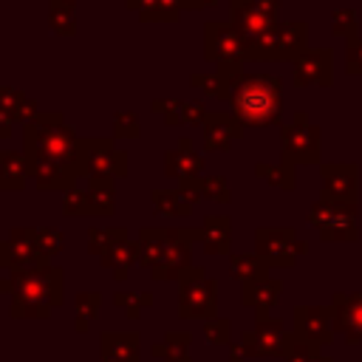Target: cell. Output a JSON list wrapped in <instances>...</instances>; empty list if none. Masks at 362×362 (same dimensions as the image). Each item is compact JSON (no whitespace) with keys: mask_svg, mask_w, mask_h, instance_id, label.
<instances>
[{"mask_svg":"<svg viewBox=\"0 0 362 362\" xmlns=\"http://www.w3.org/2000/svg\"><path fill=\"white\" fill-rule=\"evenodd\" d=\"M25 158L37 189H71L85 175L79 161V136L62 113H37L25 122Z\"/></svg>","mask_w":362,"mask_h":362,"instance_id":"6da1fadb","label":"cell"},{"mask_svg":"<svg viewBox=\"0 0 362 362\" xmlns=\"http://www.w3.org/2000/svg\"><path fill=\"white\" fill-rule=\"evenodd\" d=\"M201 229H153L139 232V263L153 272V280H178L189 269V243Z\"/></svg>","mask_w":362,"mask_h":362,"instance_id":"7a4b0ae2","label":"cell"},{"mask_svg":"<svg viewBox=\"0 0 362 362\" xmlns=\"http://www.w3.org/2000/svg\"><path fill=\"white\" fill-rule=\"evenodd\" d=\"M229 102L240 124H274L280 119V79L272 74H238L229 88Z\"/></svg>","mask_w":362,"mask_h":362,"instance_id":"3957f363","label":"cell"},{"mask_svg":"<svg viewBox=\"0 0 362 362\" xmlns=\"http://www.w3.org/2000/svg\"><path fill=\"white\" fill-rule=\"evenodd\" d=\"M62 280H65V274L59 266L40 263V266L11 272V277L0 280V291L17 294V297H25V300H34V303L54 308L62 303Z\"/></svg>","mask_w":362,"mask_h":362,"instance_id":"277c9868","label":"cell"},{"mask_svg":"<svg viewBox=\"0 0 362 362\" xmlns=\"http://www.w3.org/2000/svg\"><path fill=\"white\" fill-rule=\"evenodd\" d=\"M305 23H274L260 40L246 45V59H297L305 51Z\"/></svg>","mask_w":362,"mask_h":362,"instance_id":"5b68a950","label":"cell"},{"mask_svg":"<svg viewBox=\"0 0 362 362\" xmlns=\"http://www.w3.org/2000/svg\"><path fill=\"white\" fill-rule=\"evenodd\" d=\"M218 303V286L198 266H189L178 277V317L184 320H212Z\"/></svg>","mask_w":362,"mask_h":362,"instance_id":"8992f818","label":"cell"},{"mask_svg":"<svg viewBox=\"0 0 362 362\" xmlns=\"http://www.w3.org/2000/svg\"><path fill=\"white\" fill-rule=\"evenodd\" d=\"M79 161L88 178H122L127 173V153L113 139H79Z\"/></svg>","mask_w":362,"mask_h":362,"instance_id":"52a82bcc","label":"cell"},{"mask_svg":"<svg viewBox=\"0 0 362 362\" xmlns=\"http://www.w3.org/2000/svg\"><path fill=\"white\" fill-rule=\"evenodd\" d=\"M354 212H356V204L320 198L311 206V223L317 226L322 240H356L359 232H356Z\"/></svg>","mask_w":362,"mask_h":362,"instance_id":"ba28073f","label":"cell"},{"mask_svg":"<svg viewBox=\"0 0 362 362\" xmlns=\"http://www.w3.org/2000/svg\"><path fill=\"white\" fill-rule=\"evenodd\" d=\"M204 48H206V59L218 62V68L240 65L246 59V40L232 23H221V20L206 23L204 25Z\"/></svg>","mask_w":362,"mask_h":362,"instance_id":"9c48e42d","label":"cell"},{"mask_svg":"<svg viewBox=\"0 0 362 362\" xmlns=\"http://www.w3.org/2000/svg\"><path fill=\"white\" fill-rule=\"evenodd\" d=\"M294 342L297 337L286 334L280 320L266 317V320H257V325L240 337V351L246 356H288Z\"/></svg>","mask_w":362,"mask_h":362,"instance_id":"30bf717a","label":"cell"},{"mask_svg":"<svg viewBox=\"0 0 362 362\" xmlns=\"http://www.w3.org/2000/svg\"><path fill=\"white\" fill-rule=\"evenodd\" d=\"M229 23L243 34L249 45L274 25L277 0H229Z\"/></svg>","mask_w":362,"mask_h":362,"instance_id":"8fae6325","label":"cell"},{"mask_svg":"<svg viewBox=\"0 0 362 362\" xmlns=\"http://www.w3.org/2000/svg\"><path fill=\"white\" fill-rule=\"evenodd\" d=\"M283 161L288 164H314L320 158V130L308 124L305 113H297L291 124H283Z\"/></svg>","mask_w":362,"mask_h":362,"instance_id":"7c38bea8","label":"cell"},{"mask_svg":"<svg viewBox=\"0 0 362 362\" xmlns=\"http://www.w3.org/2000/svg\"><path fill=\"white\" fill-rule=\"evenodd\" d=\"M257 255L266 266H294V260L305 252V243L297 238L294 229H257Z\"/></svg>","mask_w":362,"mask_h":362,"instance_id":"4fadbf2b","label":"cell"},{"mask_svg":"<svg viewBox=\"0 0 362 362\" xmlns=\"http://www.w3.org/2000/svg\"><path fill=\"white\" fill-rule=\"evenodd\" d=\"M40 263H42V257H40V249L34 240V226L11 229V235L0 243V266L3 269L20 272L28 266H40Z\"/></svg>","mask_w":362,"mask_h":362,"instance_id":"5bb4252c","label":"cell"},{"mask_svg":"<svg viewBox=\"0 0 362 362\" xmlns=\"http://www.w3.org/2000/svg\"><path fill=\"white\" fill-rule=\"evenodd\" d=\"M331 308L303 305L294 311V334L300 342L322 348L325 342H331Z\"/></svg>","mask_w":362,"mask_h":362,"instance_id":"9a60e30c","label":"cell"},{"mask_svg":"<svg viewBox=\"0 0 362 362\" xmlns=\"http://www.w3.org/2000/svg\"><path fill=\"white\" fill-rule=\"evenodd\" d=\"M334 328L345 331L348 345L362 342V294H337L331 305Z\"/></svg>","mask_w":362,"mask_h":362,"instance_id":"2e32d148","label":"cell"},{"mask_svg":"<svg viewBox=\"0 0 362 362\" xmlns=\"http://www.w3.org/2000/svg\"><path fill=\"white\" fill-rule=\"evenodd\" d=\"M294 82L303 88L308 82H320V85H331V51L325 48H311L303 51L294 59Z\"/></svg>","mask_w":362,"mask_h":362,"instance_id":"e0dca14e","label":"cell"},{"mask_svg":"<svg viewBox=\"0 0 362 362\" xmlns=\"http://www.w3.org/2000/svg\"><path fill=\"white\" fill-rule=\"evenodd\" d=\"M322 181H325V195L322 198L356 204V167L354 164H325L322 167Z\"/></svg>","mask_w":362,"mask_h":362,"instance_id":"ac0fdd59","label":"cell"},{"mask_svg":"<svg viewBox=\"0 0 362 362\" xmlns=\"http://www.w3.org/2000/svg\"><path fill=\"white\" fill-rule=\"evenodd\" d=\"M240 133V122L232 113H206L204 119V141L209 150H229Z\"/></svg>","mask_w":362,"mask_h":362,"instance_id":"d6986e66","label":"cell"},{"mask_svg":"<svg viewBox=\"0 0 362 362\" xmlns=\"http://www.w3.org/2000/svg\"><path fill=\"white\" fill-rule=\"evenodd\" d=\"M201 170H204V158L195 153V147H192V141L187 136L178 141L175 150H170L164 156V173L167 175H175L178 181H184V178H201Z\"/></svg>","mask_w":362,"mask_h":362,"instance_id":"ffe728a7","label":"cell"},{"mask_svg":"<svg viewBox=\"0 0 362 362\" xmlns=\"http://www.w3.org/2000/svg\"><path fill=\"white\" fill-rule=\"evenodd\" d=\"M277 297H280V280H274V277L243 283V305L246 308H255L257 311V320H266V314L277 303Z\"/></svg>","mask_w":362,"mask_h":362,"instance_id":"44dd1931","label":"cell"},{"mask_svg":"<svg viewBox=\"0 0 362 362\" xmlns=\"http://www.w3.org/2000/svg\"><path fill=\"white\" fill-rule=\"evenodd\" d=\"M102 362H139V334L136 331H127V334L105 331Z\"/></svg>","mask_w":362,"mask_h":362,"instance_id":"7402d4cb","label":"cell"},{"mask_svg":"<svg viewBox=\"0 0 362 362\" xmlns=\"http://www.w3.org/2000/svg\"><path fill=\"white\" fill-rule=\"evenodd\" d=\"M28 175H31V167H28L25 153H17V150L0 153V187L3 189H20Z\"/></svg>","mask_w":362,"mask_h":362,"instance_id":"603a6c76","label":"cell"},{"mask_svg":"<svg viewBox=\"0 0 362 362\" xmlns=\"http://www.w3.org/2000/svg\"><path fill=\"white\" fill-rule=\"evenodd\" d=\"M229 218L223 215H209L204 221V229H201V240H204V249L209 255H226L229 252Z\"/></svg>","mask_w":362,"mask_h":362,"instance_id":"cb8c5ba5","label":"cell"},{"mask_svg":"<svg viewBox=\"0 0 362 362\" xmlns=\"http://www.w3.org/2000/svg\"><path fill=\"white\" fill-rule=\"evenodd\" d=\"M88 201L93 215H110L116 209V187L113 178H88Z\"/></svg>","mask_w":362,"mask_h":362,"instance_id":"d4e9b609","label":"cell"},{"mask_svg":"<svg viewBox=\"0 0 362 362\" xmlns=\"http://www.w3.org/2000/svg\"><path fill=\"white\" fill-rule=\"evenodd\" d=\"M184 8H192V0H141L136 6L139 20H178Z\"/></svg>","mask_w":362,"mask_h":362,"instance_id":"484cf974","label":"cell"},{"mask_svg":"<svg viewBox=\"0 0 362 362\" xmlns=\"http://www.w3.org/2000/svg\"><path fill=\"white\" fill-rule=\"evenodd\" d=\"M189 342H192V334H189V331H184V334L170 331L161 345H158V342L153 345V356H156V359L161 356L164 362H192V359H189Z\"/></svg>","mask_w":362,"mask_h":362,"instance_id":"4316f807","label":"cell"},{"mask_svg":"<svg viewBox=\"0 0 362 362\" xmlns=\"http://www.w3.org/2000/svg\"><path fill=\"white\" fill-rule=\"evenodd\" d=\"M139 260V246L133 240H124L119 246H113L110 252L102 255V266L105 269H113V277L116 280H124L127 277V269Z\"/></svg>","mask_w":362,"mask_h":362,"instance_id":"83f0119b","label":"cell"},{"mask_svg":"<svg viewBox=\"0 0 362 362\" xmlns=\"http://www.w3.org/2000/svg\"><path fill=\"white\" fill-rule=\"evenodd\" d=\"M229 272L232 277H238L240 283H252V280H263L269 277V266L260 255H232L229 257Z\"/></svg>","mask_w":362,"mask_h":362,"instance_id":"f1b7e54d","label":"cell"},{"mask_svg":"<svg viewBox=\"0 0 362 362\" xmlns=\"http://www.w3.org/2000/svg\"><path fill=\"white\" fill-rule=\"evenodd\" d=\"M48 23L57 34L71 37L76 31V14H74V0H51V11H48Z\"/></svg>","mask_w":362,"mask_h":362,"instance_id":"f546056e","label":"cell"},{"mask_svg":"<svg viewBox=\"0 0 362 362\" xmlns=\"http://www.w3.org/2000/svg\"><path fill=\"white\" fill-rule=\"evenodd\" d=\"M99 305H102V294H99V291H79V294L74 297L76 331H88L90 320L99 317Z\"/></svg>","mask_w":362,"mask_h":362,"instance_id":"4dcf8cb0","label":"cell"},{"mask_svg":"<svg viewBox=\"0 0 362 362\" xmlns=\"http://www.w3.org/2000/svg\"><path fill=\"white\" fill-rule=\"evenodd\" d=\"M124 240H130L124 226H116V229H90L88 232V252L105 255V252H110L113 246H119Z\"/></svg>","mask_w":362,"mask_h":362,"instance_id":"1f68e13d","label":"cell"},{"mask_svg":"<svg viewBox=\"0 0 362 362\" xmlns=\"http://www.w3.org/2000/svg\"><path fill=\"white\" fill-rule=\"evenodd\" d=\"M34 240H37V249H40L42 263H48L62 249V232L54 229V226H34Z\"/></svg>","mask_w":362,"mask_h":362,"instance_id":"d6a6232c","label":"cell"},{"mask_svg":"<svg viewBox=\"0 0 362 362\" xmlns=\"http://www.w3.org/2000/svg\"><path fill=\"white\" fill-rule=\"evenodd\" d=\"M257 178H266L272 187H283V189H291L294 187V170L291 164H257Z\"/></svg>","mask_w":362,"mask_h":362,"instance_id":"836d02e7","label":"cell"},{"mask_svg":"<svg viewBox=\"0 0 362 362\" xmlns=\"http://www.w3.org/2000/svg\"><path fill=\"white\" fill-rule=\"evenodd\" d=\"M153 204H156V209L161 215H189V209H192V204H187L173 189H156L153 192Z\"/></svg>","mask_w":362,"mask_h":362,"instance_id":"e575fe53","label":"cell"},{"mask_svg":"<svg viewBox=\"0 0 362 362\" xmlns=\"http://www.w3.org/2000/svg\"><path fill=\"white\" fill-rule=\"evenodd\" d=\"M113 300L124 308V314H127L130 320H136L144 305H153V294H150V291H139V294H136V291H119Z\"/></svg>","mask_w":362,"mask_h":362,"instance_id":"d590c367","label":"cell"},{"mask_svg":"<svg viewBox=\"0 0 362 362\" xmlns=\"http://www.w3.org/2000/svg\"><path fill=\"white\" fill-rule=\"evenodd\" d=\"M8 311H11L14 320H20V317H48L51 314L48 305L34 303V300H25V297H17V294H11V308Z\"/></svg>","mask_w":362,"mask_h":362,"instance_id":"8d00e7d4","label":"cell"},{"mask_svg":"<svg viewBox=\"0 0 362 362\" xmlns=\"http://www.w3.org/2000/svg\"><path fill=\"white\" fill-rule=\"evenodd\" d=\"M62 209L65 215H90V201H88V192L85 189H65V198H62Z\"/></svg>","mask_w":362,"mask_h":362,"instance_id":"74e56055","label":"cell"},{"mask_svg":"<svg viewBox=\"0 0 362 362\" xmlns=\"http://www.w3.org/2000/svg\"><path fill=\"white\" fill-rule=\"evenodd\" d=\"M201 198H212L218 204H226L229 201V187L221 175H206L201 178Z\"/></svg>","mask_w":362,"mask_h":362,"instance_id":"f35d334b","label":"cell"},{"mask_svg":"<svg viewBox=\"0 0 362 362\" xmlns=\"http://www.w3.org/2000/svg\"><path fill=\"white\" fill-rule=\"evenodd\" d=\"M113 133L119 136V139H133V136H139V116L133 113V110H122V113H116L113 116Z\"/></svg>","mask_w":362,"mask_h":362,"instance_id":"ab89813d","label":"cell"},{"mask_svg":"<svg viewBox=\"0 0 362 362\" xmlns=\"http://www.w3.org/2000/svg\"><path fill=\"white\" fill-rule=\"evenodd\" d=\"M297 337V334H294ZM286 362H331V359H325V356H320L317 354V345H308V342H294V348L288 351V356H286Z\"/></svg>","mask_w":362,"mask_h":362,"instance_id":"60d3db41","label":"cell"},{"mask_svg":"<svg viewBox=\"0 0 362 362\" xmlns=\"http://www.w3.org/2000/svg\"><path fill=\"white\" fill-rule=\"evenodd\" d=\"M206 339L215 342V345H226L229 342V334H232V322L226 317H218V320H209L206 322Z\"/></svg>","mask_w":362,"mask_h":362,"instance_id":"b9f144b4","label":"cell"},{"mask_svg":"<svg viewBox=\"0 0 362 362\" xmlns=\"http://www.w3.org/2000/svg\"><path fill=\"white\" fill-rule=\"evenodd\" d=\"M334 34H339V37H354L356 34V14H354V8H339L334 14Z\"/></svg>","mask_w":362,"mask_h":362,"instance_id":"7bdbcfd3","label":"cell"},{"mask_svg":"<svg viewBox=\"0 0 362 362\" xmlns=\"http://www.w3.org/2000/svg\"><path fill=\"white\" fill-rule=\"evenodd\" d=\"M204 119H206L204 102H184V107H181V122L184 124H204Z\"/></svg>","mask_w":362,"mask_h":362,"instance_id":"ee69618b","label":"cell"},{"mask_svg":"<svg viewBox=\"0 0 362 362\" xmlns=\"http://www.w3.org/2000/svg\"><path fill=\"white\" fill-rule=\"evenodd\" d=\"M348 74H362V40L351 37L348 40V59H345Z\"/></svg>","mask_w":362,"mask_h":362,"instance_id":"f6af8a7d","label":"cell"},{"mask_svg":"<svg viewBox=\"0 0 362 362\" xmlns=\"http://www.w3.org/2000/svg\"><path fill=\"white\" fill-rule=\"evenodd\" d=\"M232 362H243V351H240L238 345L232 348Z\"/></svg>","mask_w":362,"mask_h":362,"instance_id":"bcb514c9","label":"cell"},{"mask_svg":"<svg viewBox=\"0 0 362 362\" xmlns=\"http://www.w3.org/2000/svg\"><path fill=\"white\" fill-rule=\"evenodd\" d=\"M218 0H192V8H198V6H215Z\"/></svg>","mask_w":362,"mask_h":362,"instance_id":"7dc6e473","label":"cell"},{"mask_svg":"<svg viewBox=\"0 0 362 362\" xmlns=\"http://www.w3.org/2000/svg\"><path fill=\"white\" fill-rule=\"evenodd\" d=\"M139 3H141V0H127V6H130V8H136Z\"/></svg>","mask_w":362,"mask_h":362,"instance_id":"c3c4849f","label":"cell"}]
</instances>
